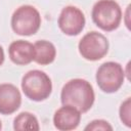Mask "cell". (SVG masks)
Listing matches in <instances>:
<instances>
[{"instance_id": "cell-1", "label": "cell", "mask_w": 131, "mask_h": 131, "mask_svg": "<svg viewBox=\"0 0 131 131\" xmlns=\"http://www.w3.org/2000/svg\"><path fill=\"white\" fill-rule=\"evenodd\" d=\"M95 99V94L92 85L84 79H72L67 82L60 93L61 103L72 105L80 113L88 112Z\"/></svg>"}, {"instance_id": "cell-2", "label": "cell", "mask_w": 131, "mask_h": 131, "mask_svg": "<svg viewBox=\"0 0 131 131\" xmlns=\"http://www.w3.org/2000/svg\"><path fill=\"white\" fill-rule=\"evenodd\" d=\"M21 89L25 95L31 100L42 101L50 96L52 83L46 73L40 70H32L23 77Z\"/></svg>"}, {"instance_id": "cell-3", "label": "cell", "mask_w": 131, "mask_h": 131, "mask_svg": "<svg viewBox=\"0 0 131 131\" xmlns=\"http://www.w3.org/2000/svg\"><path fill=\"white\" fill-rule=\"evenodd\" d=\"M92 20L105 32L116 30L122 20V10L115 0H98L92 8Z\"/></svg>"}, {"instance_id": "cell-4", "label": "cell", "mask_w": 131, "mask_h": 131, "mask_svg": "<svg viewBox=\"0 0 131 131\" xmlns=\"http://www.w3.org/2000/svg\"><path fill=\"white\" fill-rule=\"evenodd\" d=\"M41 25V15L32 5H23L16 8L11 16V28L20 36H31L38 32Z\"/></svg>"}, {"instance_id": "cell-5", "label": "cell", "mask_w": 131, "mask_h": 131, "mask_svg": "<svg viewBox=\"0 0 131 131\" xmlns=\"http://www.w3.org/2000/svg\"><path fill=\"white\" fill-rule=\"evenodd\" d=\"M95 78L100 90L105 93H114L123 85L125 72L119 62L106 61L97 69Z\"/></svg>"}, {"instance_id": "cell-6", "label": "cell", "mask_w": 131, "mask_h": 131, "mask_svg": "<svg viewBox=\"0 0 131 131\" xmlns=\"http://www.w3.org/2000/svg\"><path fill=\"white\" fill-rule=\"evenodd\" d=\"M78 48L82 57L95 61L106 55L108 51V41L102 34L92 31L82 37Z\"/></svg>"}, {"instance_id": "cell-7", "label": "cell", "mask_w": 131, "mask_h": 131, "mask_svg": "<svg viewBox=\"0 0 131 131\" xmlns=\"http://www.w3.org/2000/svg\"><path fill=\"white\" fill-rule=\"evenodd\" d=\"M57 24L62 33L68 36H76L85 27V16L78 7L66 6L58 16Z\"/></svg>"}, {"instance_id": "cell-8", "label": "cell", "mask_w": 131, "mask_h": 131, "mask_svg": "<svg viewBox=\"0 0 131 131\" xmlns=\"http://www.w3.org/2000/svg\"><path fill=\"white\" fill-rule=\"evenodd\" d=\"M21 103V95L16 86L9 83L0 84V114L11 115Z\"/></svg>"}, {"instance_id": "cell-9", "label": "cell", "mask_w": 131, "mask_h": 131, "mask_svg": "<svg viewBox=\"0 0 131 131\" xmlns=\"http://www.w3.org/2000/svg\"><path fill=\"white\" fill-rule=\"evenodd\" d=\"M81 121V113L72 105L64 104L53 116V124L57 130L70 131L76 129Z\"/></svg>"}, {"instance_id": "cell-10", "label": "cell", "mask_w": 131, "mask_h": 131, "mask_svg": "<svg viewBox=\"0 0 131 131\" xmlns=\"http://www.w3.org/2000/svg\"><path fill=\"white\" fill-rule=\"evenodd\" d=\"M8 53L13 63L29 64L34 60V45L25 40H16L9 45Z\"/></svg>"}, {"instance_id": "cell-11", "label": "cell", "mask_w": 131, "mask_h": 131, "mask_svg": "<svg viewBox=\"0 0 131 131\" xmlns=\"http://www.w3.org/2000/svg\"><path fill=\"white\" fill-rule=\"evenodd\" d=\"M56 56L55 46L46 40H39L34 44V61L45 66L53 62Z\"/></svg>"}, {"instance_id": "cell-12", "label": "cell", "mask_w": 131, "mask_h": 131, "mask_svg": "<svg viewBox=\"0 0 131 131\" xmlns=\"http://www.w3.org/2000/svg\"><path fill=\"white\" fill-rule=\"evenodd\" d=\"M13 129L16 131H23V130L38 131L40 129V126L37 118L33 114L29 112H23L15 117L13 121Z\"/></svg>"}, {"instance_id": "cell-13", "label": "cell", "mask_w": 131, "mask_h": 131, "mask_svg": "<svg viewBox=\"0 0 131 131\" xmlns=\"http://www.w3.org/2000/svg\"><path fill=\"white\" fill-rule=\"evenodd\" d=\"M120 119L127 126H131V99L128 97L120 106Z\"/></svg>"}, {"instance_id": "cell-14", "label": "cell", "mask_w": 131, "mask_h": 131, "mask_svg": "<svg viewBox=\"0 0 131 131\" xmlns=\"http://www.w3.org/2000/svg\"><path fill=\"white\" fill-rule=\"evenodd\" d=\"M85 130H93V131H97V130H101V131H112L113 127L110 125L108 122L104 121V120H93L92 122H90L86 127Z\"/></svg>"}, {"instance_id": "cell-15", "label": "cell", "mask_w": 131, "mask_h": 131, "mask_svg": "<svg viewBox=\"0 0 131 131\" xmlns=\"http://www.w3.org/2000/svg\"><path fill=\"white\" fill-rule=\"evenodd\" d=\"M3 62H4V50L0 45V66H2Z\"/></svg>"}, {"instance_id": "cell-16", "label": "cell", "mask_w": 131, "mask_h": 131, "mask_svg": "<svg viewBox=\"0 0 131 131\" xmlns=\"http://www.w3.org/2000/svg\"><path fill=\"white\" fill-rule=\"evenodd\" d=\"M1 128H2V125H1V121H0V130H1Z\"/></svg>"}]
</instances>
